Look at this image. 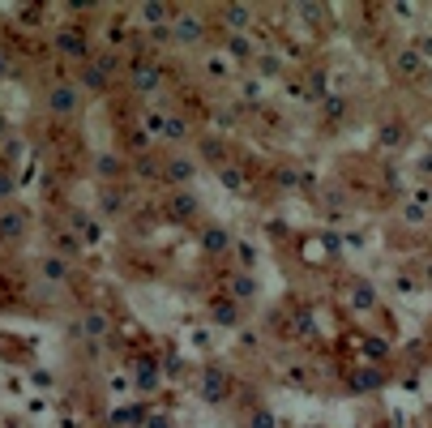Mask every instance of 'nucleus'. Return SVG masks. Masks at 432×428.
Returning <instances> with one entry per match:
<instances>
[{
    "label": "nucleus",
    "instance_id": "1",
    "mask_svg": "<svg viewBox=\"0 0 432 428\" xmlns=\"http://www.w3.org/2000/svg\"><path fill=\"white\" fill-rule=\"evenodd\" d=\"M172 39H176L180 47H193V43H201V39H205V26H201V18H193V13H176V22H172Z\"/></svg>",
    "mask_w": 432,
    "mask_h": 428
},
{
    "label": "nucleus",
    "instance_id": "2",
    "mask_svg": "<svg viewBox=\"0 0 432 428\" xmlns=\"http://www.w3.org/2000/svg\"><path fill=\"white\" fill-rule=\"evenodd\" d=\"M77 103H82L77 86H51V94H47V112H51V116H73V112H77Z\"/></svg>",
    "mask_w": 432,
    "mask_h": 428
},
{
    "label": "nucleus",
    "instance_id": "3",
    "mask_svg": "<svg viewBox=\"0 0 432 428\" xmlns=\"http://www.w3.org/2000/svg\"><path fill=\"white\" fill-rule=\"evenodd\" d=\"M158 82H163V69H158V61H137V65H133V90H137V94L158 90Z\"/></svg>",
    "mask_w": 432,
    "mask_h": 428
},
{
    "label": "nucleus",
    "instance_id": "4",
    "mask_svg": "<svg viewBox=\"0 0 432 428\" xmlns=\"http://www.w3.org/2000/svg\"><path fill=\"white\" fill-rule=\"evenodd\" d=\"M26 223H30V219H26V210H13V206H9V210H0V240H9V244L22 240Z\"/></svg>",
    "mask_w": 432,
    "mask_h": 428
},
{
    "label": "nucleus",
    "instance_id": "5",
    "mask_svg": "<svg viewBox=\"0 0 432 428\" xmlns=\"http://www.w3.org/2000/svg\"><path fill=\"white\" fill-rule=\"evenodd\" d=\"M163 176H167L172 184H189V180L197 176V158H189V154H176V158H167Z\"/></svg>",
    "mask_w": 432,
    "mask_h": 428
},
{
    "label": "nucleus",
    "instance_id": "6",
    "mask_svg": "<svg viewBox=\"0 0 432 428\" xmlns=\"http://www.w3.org/2000/svg\"><path fill=\"white\" fill-rule=\"evenodd\" d=\"M107 330H112V317H107L103 308H90V313L82 317V334H86V339H107Z\"/></svg>",
    "mask_w": 432,
    "mask_h": 428
},
{
    "label": "nucleus",
    "instance_id": "7",
    "mask_svg": "<svg viewBox=\"0 0 432 428\" xmlns=\"http://www.w3.org/2000/svg\"><path fill=\"white\" fill-rule=\"evenodd\" d=\"M231 244H236V240H231V232H223V227H205V232H201V248L214 253V257H223Z\"/></svg>",
    "mask_w": 432,
    "mask_h": 428
},
{
    "label": "nucleus",
    "instance_id": "8",
    "mask_svg": "<svg viewBox=\"0 0 432 428\" xmlns=\"http://www.w3.org/2000/svg\"><path fill=\"white\" fill-rule=\"evenodd\" d=\"M223 22H227L231 34H244V30L253 26V9H248V5H227V9H223Z\"/></svg>",
    "mask_w": 432,
    "mask_h": 428
},
{
    "label": "nucleus",
    "instance_id": "9",
    "mask_svg": "<svg viewBox=\"0 0 432 428\" xmlns=\"http://www.w3.org/2000/svg\"><path fill=\"white\" fill-rule=\"evenodd\" d=\"M137 13H141V22H146L150 30H163V26H167V18H172V9H167V5H154V0H146Z\"/></svg>",
    "mask_w": 432,
    "mask_h": 428
},
{
    "label": "nucleus",
    "instance_id": "10",
    "mask_svg": "<svg viewBox=\"0 0 432 428\" xmlns=\"http://www.w3.org/2000/svg\"><path fill=\"white\" fill-rule=\"evenodd\" d=\"M82 86H86L90 94H103L107 86H112V77H107V73H103V69L90 61V65H82Z\"/></svg>",
    "mask_w": 432,
    "mask_h": 428
},
{
    "label": "nucleus",
    "instance_id": "11",
    "mask_svg": "<svg viewBox=\"0 0 432 428\" xmlns=\"http://www.w3.org/2000/svg\"><path fill=\"white\" fill-rule=\"evenodd\" d=\"M227 287H231V296H236V300H257V291H261V287H257V279H253L248 270L231 275V283H227Z\"/></svg>",
    "mask_w": 432,
    "mask_h": 428
},
{
    "label": "nucleus",
    "instance_id": "12",
    "mask_svg": "<svg viewBox=\"0 0 432 428\" xmlns=\"http://www.w3.org/2000/svg\"><path fill=\"white\" fill-rule=\"evenodd\" d=\"M56 51H65V56L82 61V56H86V43L77 39V30H56Z\"/></svg>",
    "mask_w": 432,
    "mask_h": 428
},
{
    "label": "nucleus",
    "instance_id": "13",
    "mask_svg": "<svg viewBox=\"0 0 432 428\" xmlns=\"http://www.w3.org/2000/svg\"><path fill=\"white\" fill-rule=\"evenodd\" d=\"M172 214H176V219H193V214H197V193L180 189V193L172 197Z\"/></svg>",
    "mask_w": 432,
    "mask_h": 428
},
{
    "label": "nucleus",
    "instance_id": "14",
    "mask_svg": "<svg viewBox=\"0 0 432 428\" xmlns=\"http://www.w3.org/2000/svg\"><path fill=\"white\" fill-rule=\"evenodd\" d=\"M69 275H73V270H69L65 257H47V261H43V279H47V283H65Z\"/></svg>",
    "mask_w": 432,
    "mask_h": 428
},
{
    "label": "nucleus",
    "instance_id": "15",
    "mask_svg": "<svg viewBox=\"0 0 432 428\" xmlns=\"http://www.w3.org/2000/svg\"><path fill=\"white\" fill-rule=\"evenodd\" d=\"M73 232H77V236H82V240H86V244H94V240H99V232H103V227H99V223H94V219H86V214H73Z\"/></svg>",
    "mask_w": 432,
    "mask_h": 428
},
{
    "label": "nucleus",
    "instance_id": "16",
    "mask_svg": "<svg viewBox=\"0 0 432 428\" xmlns=\"http://www.w3.org/2000/svg\"><path fill=\"white\" fill-rule=\"evenodd\" d=\"M189 133H193V129H189L184 116H167V125H163V137H167V141H184Z\"/></svg>",
    "mask_w": 432,
    "mask_h": 428
},
{
    "label": "nucleus",
    "instance_id": "17",
    "mask_svg": "<svg viewBox=\"0 0 432 428\" xmlns=\"http://www.w3.org/2000/svg\"><path fill=\"white\" fill-rule=\"evenodd\" d=\"M398 69H402L407 77H415V73L424 69V56H419L415 47H407V51H398Z\"/></svg>",
    "mask_w": 432,
    "mask_h": 428
},
{
    "label": "nucleus",
    "instance_id": "18",
    "mask_svg": "<svg viewBox=\"0 0 432 428\" xmlns=\"http://www.w3.org/2000/svg\"><path fill=\"white\" fill-rule=\"evenodd\" d=\"M120 172H125V163H120L116 154H99V176H103V180H116Z\"/></svg>",
    "mask_w": 432,
    "mask_h": 428
},
{
    "label": "nucleus",
    "instance_id": "19",
    "mask_svg": "<svg viewBox=\"0 0 432 428\" xmlns=\"http://www.w3.org/2000/svg\"><path fill=\"white\" fill-rule=\"evenodd\" d=\"M205 398H210V403H219V398H223V372H219V368H210V372H205Z\"/></svg>",
    "mask_w": 432,
    "mask_h": 428
},
{
    "label": "nucleus",
    "instance_id": "20",
    "mask_svg": "<svg viewBox=\"0 0 432 428\" xmlns=\"http://www.w3.org/2000/svg\"><path fill=\"white\" fill-rule=\"evenodd\" d=\"M219 180H223L227 189H236V193H244V189H248V184H244V176H240L231 163H219Z\"/></svg>",
    "mask_w": 432,
    "mask_h": 428
},
{
    "label": "nucleus",
    "instance_id": "21",
    "mask_svg": "<svg viewBox=\"0 0 432 428\" xmlns=\"http://www.w3.org/2000/svg\"><path fill=\"white\" fill-rule=\"evenodd\" d=\"M351 304H355V308H372V304H376V291H372L368 283H355V287H351Z\"/></svg>",
    "mask_w": 432,
    "mask_h": 428
},
{
    "label": "nucleus",
    "instance_id": "22",
    "mask_svg": "<svg viewBox=\"0 0 432 428\" xmlns=\"http://www.w3.org/2000/svg\"><path fill=\"white\" fill-rule=\"evenodd\" d=\"M94 65H99L107 77H116V73H120V56H116V51H103V56H94Z\"/></svg>",
    "mask_w": 432,
    "mask_h": 428
},
{
    "label": "nucleus",
    "instance_id": "23",
    "mask_svg": "<svg viewBox=\"0 0 432 428\" xmlns=\"http://www.w3.org/2000/svg\"><path fill=\"white\" fill-rule=\"evenodd\" d=\"M296 13L308 22V26H317V22H326V9H321V5H296Z\"/></svg>",
    "mask_w": 432,
    "mask_h": 428
},
{
    "label": "nucleus",
    "instance_id": "24",
    "mask_svg": "<svg viewBox=\"0 0 432 428\" xmlns=\"http://www.w3.org/2000/svg\"><path fill=\"white\" fill-rule=\"evenodd\" d=\"M214 321L231 326V321H236V304H231V300H227V304H214Z\"/></svg>",
    "mask_w": 432,
    "mask_h": 428
},
{
    "label": "nucleus",
    "instance_id": "25",
    "mask_svg": "<svg viewBox=\"0 0 432 428\" xmlns=\"http://www.w3.org/2000/svg\"><path fill=\"white\" fill-rule=\"evenodd\" d=\"M227 43H231V56H240V61H244V56H248V51H253V47H248V39H244V34H231V39H227Z\"/></svg>",
    "mask_w": 432,
    "mask_h": 428
},
{
    "label": "nucleus",
    "instance_id": "26",
    "mask_svg": "<svg viewBox=\"0 0 432 428\" xmlns=\"http://www.w3.org/2000/svg\"><path fill=\"white\" fill-rule=\"evenodd\" d=\"M236 253H240V270H253V265H257V253L248 244H236Z\"/></svg>",
    "mask_w": 432,
    "mask_h": 428
},
{
    "label": "nucleus",
    "instance_id": "27",
    "mask_svg": "<svg viewBox=\"0 0 432 428\" xmlns=\"http://www.w3.org/2000/svg\"><path fill=\"white\" fill-rule=\"evenodd\" d=\"M248 428H274V415H269V411H253Z\"/></svg>",
    "mask_w": 432,
    "mask_h": 428
},
{
    "label": "nucleus",
    "instance_id": "28",
    "mask_svg": "<svg viewBox=\"0 0 432 428\" xmlns=\"http://www.w3.org/2000/svg\"><path fill=\"white\" fill-rule=\"evenodd\" d=\"M9 197H13V176L0 168V201H9Z\"/></svg>",
    "mask_w": 432,
    "mask_h": 428
},
{
    "label": "nucleus",
    "instance_id": "29",
    "mask_svg": "<svg viewBox=\"0 0 432 428\" xmlns=\"http://www.w3.org/2000/svg\"><path fill=\"white\" fill-rule=\"evenodd\" d=\"M355 386H360V390H364V386L372 390V386H381V377H376V372H360V377H355Z\"/></svg>",
    "mask_w": 432,
    "mask_h": 428
},
{
    "label": "nucleus",
    "instance_id": "30",
    "mask_svg": "<svg viewBox=\"0 0 432 428\" xmlns=\"http://www.w3.org/2000/svg\"><path fill=\"white\" fill-rule=\"evenodd\" d=\"M261 73L274 77V73H279V61H274V56H261Z\"/></svg>",
    "mask_w": 432,
    "mask_h": 428
},
{
    "label": "nucleus",
    "instance_id": "31",
    "mask_svg": "<svg viewBox=\"0 0 432 428\" xmlns=\"http://www.w3.org/2000/svg\"><path fill=\"white\" fill-rule=\"evenodd\" d=\"M201 150H205V158H219V154H223V150H219V141H214V137H205V141H201Z\"/></svg>",
    "mask_w": 432,
    "mask_h": 428
},
{
    "label": "nucleus",
    "instance_id": "32",
    "mask_svg": "<svg viewBox=\"0 0 432 428\" xmlns=\"http://www.w3.org/2000/svg\"><path fill=\"white\" fill-rule=\"evenodd\" d=\"M415 51H419V56H428V61H432V34H424V39H419V47H415Z\"/></svg>",
    "mask_w": 432,
    "mask_h": 428
},
{
    "label": "nucleus",
    "instance_id": "33",
    "mask_svg": "<svg viewBox=\"0 0 432 428\" xmlns=\"http://www.w3.org/2000/svg\"><path fill=\"white\" fill-rule=\"evenodd\" d=\"M402 214H407V219H411V223H419V219H424V206H407Z\"/></svg>",
    "mask_w": 432,
    "mask_h": 428
},
{
    "label": "nucleus",
    "instance_id": "34",
    "mask_svg": "<svg viewBox=\"0 0 432 428\" xmlns=\"http://www.w3.org/2000/svg\"><path fill=\"white\" fill-rule=\"evenodd\" d=\"M244 99H261V86L257 82H244Z\"/></svg>",
    "mask_w": 432,
    "mask_h": 428
},
{
    "label": "nucleus",
    "instance_id": "35",
    "mask_svg": "<svg viewBox=\"0 0 432 428\" xmlns=\"http://www.w3.org/2000/svg\"><path fill=\"white\" fill-rule=\"evenodd\" d=\"M0 73H9V51L0 47Z\"/></svg>",
    "mask_w": 432,
    "mask_h": 428
},
{
    "label": "nucleus",
    "instance_id": "36",
    "mask_svg": "<svg viewBox=\"0 0 432 428\" xmlns=\"http://www.w3.org/2000/svg\"><path fill=\"white\" fill-rule=\"evenodd\" d=\"M419 172H428V176H432V154H424V163H419Z\"/></svg>",
    "mask_w": 432,
    "mask_h": 428
},
{
    "label": "nucleus",
    "instance_id": "37",
    "mask_svg": "<svg viewBox=\"0 0 432 428\" xmlns=\"http://www.w3.org/2000/svg\"><path fill=\"white\" fill-rule=\"evenodd\" d=\"M154 428H167V424H154Z\"/></svg>",
    "mask_w": 432,
    "mask_h": 428
}]
</instances>
